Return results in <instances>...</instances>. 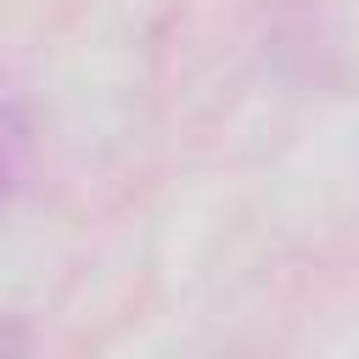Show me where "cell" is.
<instances>
[{
	"instance_id": "cell-1",
	"label": "cell",
	"mask_w": 359,
	"mask_h": 359,
	"mask_svg": "<svg viewBox=\"0 0 359 359\" xmlns=\"http://www.w3.org/2000/svg\"><path fill=\"white\" fill-rule=\"evenodd\" d=\"M22 157H28V118H22V107L0 90V202H6V191L17 185Z\"/></svg>"
},
{
	"instance_id": "cell-2",
	"label": "cell",
	"mask_w": 359,
	"mask_h": 359,
	"mask_svg": "<svg viewBox=\"0 0 359 359\" xmlns=\"http://www.w3.org/2000/svg\"><path fill=\"white\" fill-rule=\"evenodd\" d=\"M17 342H22V337H6V331H0V348H17Z\"/></svg>"
}]
</instances>
